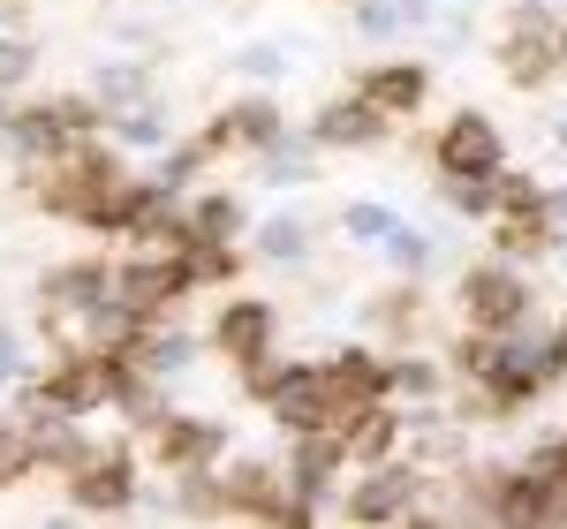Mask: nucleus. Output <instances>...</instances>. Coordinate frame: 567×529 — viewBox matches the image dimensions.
I'll return each mask as SVG.
<instances>
[{
    "label": "nucleus",
    "instance_id": "obj_1",
    "mask_svg": "<svg viewBox=\"0 0 567 529\" xmlns=\"http://www.w3.org/2000/svg\"><path fill=\"white\" fill-rule=\"evenodd\" d=\"M114 189H122V159L114 152H99V144H69L61 159H53V175H45V212H61V220H106V205H114Z\"/></svg>",
    "mask_w": 567,
    "mask_h": 529
},
{
    "label": "nucleus",
    "instance_id": "obj_2",
    "mask_svg": "<svg viewBox=\"0 0 567 529\" xmlns=\"http://www.w3.org/2000/svg\"><path fill=\"white\" fill-rule=\"evenodd\" d=\"M144 378L136 371H122V355L114 349H99V355H84V363H61L53 378H45L39 394V408H53V416H91V408H106V401H130Z\"/></svg>",
    "mask_w": 567,
    "mask_h": 529
},
{
    "label": "nucleus",
    "instance_id": "obj_3",
    "mask_svg": "<svg viewBox=\"0 0 567 529\" xmlns=\"http://www.w3.org/2000/svg\"><path fill=\"white\" fill-rule=\"evenodd\" d=\"M462 310H470L477 333H507V325H523V310H529V280L515 264H477L462 280Z\"/></svg>",
    "mask_w": 567,
    "mask_h": 529
},
{
    "label": "nucleus",
    "instance_id": "obj_4",
    "mask_svg": "<svg viewBox=\"0 0 567 529\" xmlns=\"http://www.w3.org/2000/svg\"><path fill=\"white\" fill-rule=\"evenodd\" d=\"M130 491H136V469H130V454H122V446H91L84 461L69 469V499H76L84 515L130 507Z\"/></svg>",
    "mask_w": 567,
    "mask_h": 529
},
{
    "label": "nucleus",
    "instance_id": "obj_5",
    "mask_svg": "<svg viewBox=\"0 0 567 529\" xmlns=\"http://www.w3.org/2000/svg\"><path fill=\"white\" fill-rule=\"evenodd\" d=\"M439 167L446 175H499V129L484 114H454L439 129Z\"/></svg>",
    "mask_w": 567,
    "mask_h": 529
},
{
    "label": "nucleus",
    "instance_id": "obj_6",
    "mask_svg": "<svg viewBox=\"0 0 567 529\" xmlns=\"http://www.w3.org/2000/svg\"><path fill=\"white\" fill-rule=\"evenodd\" d=\"M175 288H189V272H182V258H130V264H114V295L130 310H152L159 303H175Z\"/></svg>",
    "mask_w": 567,
    "mask_h": 529
},
{
    "label": "nucleus",
    "instance_id": "obj_7",
    "mask_svg": "<svg viewBox=\"0 0 567 529\" xmlns=\"http://www.w3.org/2000/svg\"><path fill=\"white\" fill-rule=\"evenodd\" d=\"M84 129V106H39V114H23V122H8V144L23 152V159H61L69 144Z\"/></svg>",
    "mask_w": 567,
    "mask_h": 529
},
{
    "label": "nucleus",
    "instance_id": "obj_8",
    "mask_svg": "<svg viewBox=\"0 0 567 529\" xmlns=\"http://www.w3.org/2000/svg\"><path fill=\"white\" fill-rule=\"evenodd\" d=\"M401 507H416V469L409 461H386L379 477H363L349 491V522H393Z\"/></svg>",
    "mask_w": 567,
    "mask_h": 529
},
{
    "label": "nucleus",
    "instance_id": "obj_9",
    "mask_svg": "<svg viewBox=\"0 0 567 529\" xmlns=\"http://www.w3.org/2000/svg\"><path fill=\"white\" fill-rule=\"evenodd\" d=\"M213 341L235 363H265V341H272V310L265 303H227L219 310V325H213Z\"/></svg>",
    "mask_w": 567,
    "mask_h": 529
},
{
    "label": "nucleus",
    "instance_id": "obj_10",
    "mask_svg": "<svg viewBox=\"0 0 567 529\" xmlns=\"http://www.w3.org/2000/svg\"><path fill=\"white\" fill-rule=\"evenodd\" d=\"M106 295H114V272H106V264H61V272L45 280V310H76V318H91Z\"/></svg>",
    "mask_w": 567,
    "mask_h": 529
},
{
    "label": "nucleus",
    "instance_id": "obj_11",
    "mask_svg": "<svg viewBox=\"0 0 567 529\" xmlns=\"http://www.w3.org/2000/svg\"><path fill=\"white\" fill-rule=\"evenodd\" d=\"M318 136H326V144H379V136H386V106H379L371 91H355V98H341V106L318 114Z\"/></svg>",
    "mask_w": 567,
    "mask_h": 529
},
{
    "label": "nucleus",
    "instance_id": "obj_12",
    "mask_svg": "<svg viewBox=\"0 0 567 529\" xmlns=\"http://www.w3.org/2000/svg\"><path fill=\"white\" fill-rule=\"evenodd\" d=\"M219 454V424H197V416H159V461L167 469H197Z\"/></svg>",
    "mask_w": 567,
    "mask_h": 529
},
{
    "label": "nucleus",
    "instance_id": "obj_13",
    "mask_svg": "<svg viewBox=\"0 0 567 529\" xmlns=\"http://www.w3.org/2000/svg\"><path fill=\"white\" fill-rule=\"evenodd\" d=\"M363 91H371L386 114H416V106H424V91H432V76H424L416 61H393V69H371Z\"/></svg>",
    "mask_w": 567,
    "mask_h": 529
},
{
    "label": "nucleus",
    "instance_id": "obj_14",
    "mask_svg": "<svg viewBox=\"0 0 567 529\" xmlns=\"http://www.w3.org/2000/svg\"><path fill=\"white\" fill-rule=\"evenodd\" d=\"M355 454V461H386L393 446H401V424H393L386 408H363V416H355L349 424V439H341Z\"/></svg>",
    "mask_w": 567,
    "mask_h": 529
},
{
    "label": "nucleus",
    "instance_id": "obj_15",
    "mask_svg": "<svg viewBox=\"0 0 567 529\" xmlns=\"http://www.w3.org/2000/svg\"><path fill=\"white\" fill-rule=\"evenodd\" d=\"M243 235V205L235 197H197L189 205V242H235Z\"/></svg>",
    "mask_w": 567,
    "mask_h": 529
},
{
    "label": "nucleus",
    "instance_id": "obj_16",
    "mask_svg": "<svg viewBox=\"0 0 567 529\" xmlns=\"http://www.w3.org/2000/svg\"><path fill=\"white\" fill-rule=\"evenodd\" d=\"M219 136H235V144H258V152H272V136H280V114H272V98H243L227 122H219Z\"/></svg>",
    "mask_w": 567,
    "mask_h": 529
},
{
    "label": "nucleus",
    "instance_id": "obj_17",
    "mask_svg": "<svg viewBox=\"0 0 567 529\" xmlns=\"http://www.w3.org/2000/svg\"><path fill=\"white\" fill-rule=\"evenodd\" d=\"M393 227H401V220H393L379 197H363V205H349V212H341V235H349V242H386Z\"/></svg>",
    "mask_w": 567,
    "mask_h": 529
},
{
    "label": "nucleus",
    "instance_id": "obj_18",
    "mask_svg": "<svg viewBox=\"0 0 567 529\" xmlns=\"http://www.w3.org/2000/svg\"><path fill=\"white\" fill-rule=\"evenodd\" d=\"M45 454H39V439L31 432H16V424H0V485H16L23 469H39Z\"/></svg>",
    "mask_w": 567,
    "mask_h": 529
},
{
    "label": "nucleus",
    "instance_id": "obj_19",
    "mask_svg": "<svg viewBox=\"0 0 567 529\" xmlns=\"http://www.w3.org/2000/svg\"><path fill=\"white\" fill-rule=\"evenodd\" d=\"M258 250L272 264H288V258H303V220H288V212H272V220L258 227Z\"/></svg>",
    "mask_w": 567,
    "mask_h": 529
},
{
    "label": "nucleus",
    "instance_id": "obj_20",
    "mask_svg": "<svg viewBox=\"0 0 567 529\" xmlns=\"http://www.w3.org/2000/svg\"><path fill=\"white\" fill-rule=\"evenodd\" d=\"M39 76V45L31 39H0V91H23Z\"/></svg>",
    "mask_w": 567,
    "mask_h": 529
},
{
    "label": "nucleus",
    "instance_id": "obj_21",
    "mask_svg": "<svg viewBox=\"0 0 567 529\" xmlns=\"http://www.w3.org/2000/svg\"><path fill=\"white\" fill-rule=\"evenodd\" d=\"M393 23H401V0H355V31L363 39H393Z\"/></svg>",
    "mask_w": 567,
    "mask_h": 529
},
{
    "label": "nucleus",
    "instance_id": "obj_22",
    "mask_svg": "<svg viewBox=\"0 0 567 529\" xmlns=\"http://www.w3.org/2000/svg\"><path fill=\"white\" fill-rule=\"evenodd\" d=\"M136 355H144V371H182V363H189V341H167V333H159V341H136Z\"/></svg>",
    "mask_w": 567,
    "mask_h": 529
},
{
    "label": "nucleus",
    "instance_id": "obj_23",
    "mask_svg": "<svg viewBox=\"0 0 567 529\" xmlns=\"http://www.w3.org/2000/svg\"><path fill=\"white\" fill-rule=\"evenodd\" d=\"M91 91H99V106H130L136 98V69H99Z\"/></svg>",
    "mask_w": 567,
    "mask_h": 529
},
{
    "label": "nucleus",
    "instance_id": "obj_24",
    "mask_svg": "<svg viewBox=\"0 0 567 529\" xmlns=\"http://www.w3.org/2000/svg\"><path fill=\"white\" fill-rule=\"evenodd\" d=\"M386 250H393V264H401V272H416V264L432 258V250H424V235H409V227H393V235H386Z\"/></svg>",
    "mask_w": 567,
    "mask_h": 529
},
{
    "label": "nucleus",
    "instance_id": "obj_25",
    "mask_svg": "<svg viewBox=\"0 0 567 529\" xmlns=\"http://www.w3.org/2000/svg\"><path fill=\"white\" fill-rule=\"evenodd\" d=\"M197 159H205L197 144H182V152H167V159H159V181H167V189H182V181L197 175Z\"/></svg>",
    "mask_w": 567,
    "mask_h": 529
},
{
    "label": "nucleus",
    "instance_id": "obj_26",
    "mask_svg": "<svg viewBox=\"0 0 567 529\" xmlns=\"http://www.w3.org/2000/svg\"><path fill=\"white\" fill-rule=\"evenodd\" d=\"M432 386H439V371H432V363H401V371H393V394H416V401H424Z\"/></svg>",
    "mask_w": 567,
    "mask_h": 529
},
{
    "label": "nucleus",
    "instance_id": "obj_27",
    "mask_svg": "<svg viewBox=\"0 0 567 529\" xmlns=\"http://www.w3.org/2000/svg\"><path fill=\"white\" fill-rule=\"evenodd\" d=\"M235 69H243V76H280V45H243Z\"/></svg>",
    "mask_w": 567,
    "mask_h": 529
},
{
    "label": "nucleus",
    "instance_id": "obj_28",
    "mask_svg": "<svg viewBox=\"0 0 567 529\" xmlns=\"http://www.w3.org/2000/svg\"><path fill=\"white\" fill-rule=\"evenodd\" d=\"M16 378H23V341L0 325V386H16Z\"/></svg>",
    "mask_w": 567,
    "mask_h": 529
},
{
    "label": "nucleus",
    "instance_id": "obj_29",
    "mask_svg": "<svg viewBox=\"0 0 567 529\" xmlns=\"http://www.w3.org/2000/svg\"><path fill=\"white\" fill-rule=\"evenodd\" d=\"M545 485V522H567V469L560 477H537Z\"/></svg>",
    "mask_w": 567,
    "mask_h": 529
},
{
    "label": "nucleus",
    "instance_id": "obj_30",
    "mask_svg": "<svg viewBox=\"0 0 567 529\" xmlns=\"http://www.w3.org/2000/svg\"><path fill=\"white\" fill-rule=\"evenodd\" d=\"M265 175H272V181H310L318 167H310L303 152H296V159H265Z\"/></svg>",
    "mask_w": 567,
    "mask_h": 529
},
{
    "label": "nucleus",
    "instance_id": "obj_31",
    "mask_svg": "<svg viewBox=\"0 0 567 529\" xmlns=\"http://www.w3.org/2000/svg\"><path fill=\"white\" fill-rule=\"evenodd\" d=\"M114 136H130V144H152V136H159V122H152V114H130V122H114Z\"/></svg>",
    "mask_w": 567,
    "mask_h": 529
},
{
    "label": "nucleus",
    "instance_id": "obj_32",
    "mask_svg": "<svg viewBox=\"0 0 567 529\" xmlns=\"http://www.w3.org/2000/svg\"><path fill=\"white\" fill-rule=\"evenodd\" d=\"M545 220H553V227L567 235V189H553V197H545Z\"/></svg>",
    "mask_w": 567,
    "mask_h": 529
},
{
    "label": "nucleus",
    "instance_id": "obj_33",
    "mask_svg": "<svg viewBox=\"0 0 567 529\" xmlns=\"http://www.w3.org/2000/svg\"><path fill=\"white\" fill-rule=\"evenodd\" d=\"M560 61H567V23H560Z\"/></svg>",
    "mask_w": 567,
    "mask_h": 529
},
{
    "label": "nucleus",
    "instance_id": "obj_34",
    "mask_svg": "<svg viewBox=\"0 0 567 529\" xmlns=\"http://www.w3.org/2000/svg\"><path fill=\"white\" fill-rule=\"evenodd\" d=\"M560 349H567V325H560Z\"/></svg>",
    "mask_w": 567,
    "mask_h": 529
}]
</instances>
